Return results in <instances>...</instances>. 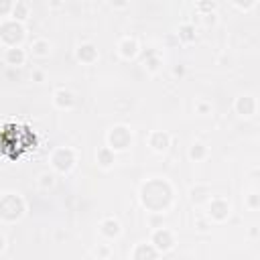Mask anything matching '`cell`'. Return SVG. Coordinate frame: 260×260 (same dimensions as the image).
<instances>
[{
	"label": "cell",
	"mask_w": 260,
	"mask_h": 260,
	"mask_svg": "<svg viewBox=\"0 0 260 260\" xmlns=\"http://www.w3.org/2000/svg\"><path fill=\"white\" fill-rule=\"evenodd\" d=\"M138 199L146 213H167L175 203V187L165 177H150L140 185Z\"/></svg>",
	"instance_id": "cell-1"
},
{
	"label": "cell",
	"mask_w": 260,
	"mask_h": 260,
	"mask_svg": "<svg viewBox=\"0 0 260 260\" xmlns=\"http://www.w3.org/2000/svg\"><path fill=\"white\" fill-rule=\"evenodd\" d=\"M26 215V199L20 193L4 191L0 193V221L16 223Z\"/></svg>",
	"instance_id": "cell-2"
},
{
	"label": "cell",
	"mask_w": 260,
	"mask_h": 260,
	"mask_svg": "<svg viewBox=\"0 0 260 260\" xmlns=\"http://www.w3.org/2000/svg\"><path fill=\"white\" fill-rule=\"evenodd\" d=\"M77 150L73 146H57L49 154V167L57 175H69L77 165Z\"/></svg>",
	"instance_id": "cell-3"
},
{
	"label": "cell",
	"mask_w": 260,
	"mask_h": 260,
	"mask_svg": "<svg viewBox=\"0 0 260 260\" xmlns=\"http://www.w3.org/2000/svg\"><path fill=\"white\" fill-rule=\"evenodd\" d=\"M26 39V26L24 22H18L14 18H2L0 20V45L2 47H18Z\"/></svg>",
	"instance_id": "cell-4"
},
{
	"label": "cell",
	"mask_w": 260,
	"mask_h": 260,
	"mask_svg": "<svg viewBox=\"0 0 260 260\" xmlns=\"http://www.w3.org/2000/svg\"><path fill=\"white\" fill-rule=\"evenodd\" d=\"M134 142V134L130 130V126L126 124H116L106 132V144L118 154V152H126Z\"/></svg>",
	"instance_id": "cell-5"
},
{
	"label": "cell",
	"mask_w": 260,
	"mask_h": 260,
	"mask_svg": "<svg viewBox=\"0 0 260 260\" xmlns=\"http://www.w3.org/2000/svg\"><path fill=\"white\" fill-rule=\"evenodd\" d=\"M205 215L211 219V223H223L232 215V203L228 197L211 195L205 203Z\"/></svg>",
	"instance_id": "cell-6"
},
{
	"label": "cell",
	"mask_w": 260,
	"mask_h": 260,
	"mask_svg": "<svg viewBox=\"0 0 260 260\" xmlns=\"http://www.w3.org/2000/svg\"><path fill=\"white\" fill-rule=\"evenodd\" d=\"M148 242L160 252V254H167L171 252L175 246H177V238H175V232L169 230L167 225H158V228H152L150 230V238Z\"/></svg>",
	"instance_id": "cell-7"
},
{
	"label": "cell",
	"mask_w": 260,
	"mask_h": 260,
	"mask_svg": "<svg viewBox=\"0 0 260 260\" xmlns=\"http://www.w3.org/2000/svg\"><path fill=\"white\" fill-rule=\"evenodd\" d=\"M234 112L248 120V118H254L256 112H258V100L254 93H240L236 100H234Z\"/></svg>",
	"instance_id": "cell-8"
},
{
	"label": "cell",
	"mask_w": 260,
	"mask_h": 260,
	"mask_svg": "<svg viewBox=\"0 0 260 260\" xmlns=\"http://www.w3.org/2000/svg\"><path fill=\"white\" fill-rule=\"evenodd\" d=\"M116 53H118V57L124 59V61L136 59L138 53H140V43H138V39L132 37V35L120 37V41H118V45H116Z\"/></svg>",
	"instance_id": "cell-9"
},
{
	"label": "cell",
	"mask_w": 260,
	"mask_h": 260,
	"mask_svg": "<svg viewBox=\"0 0 260 260\" xmlns=\"http://www.w3.org/2000/svg\"><path fill=\"white\" fill-rule=\"evenodd\" d=\"M171 142H173V136L167 130H150L146 136V144L156 154H165L171 148Z\"/></svg>",
	"instance_id": "cell-10"
},
{
	"label": "cell",
	"mask_w": 260,
	"mask_h": 260,
	"mask_svg": "<svg viewBox=\"0 0 260 260\" xmlns=\"http://www.w3.org/2000/svg\"><path fill=\"white\" fill-rule=\"evenodd\" d=\"M98 232H100V236H102L104 240L112 242V240H118V238L122 236V223H120L118 217H114V215H106V217L100 221Z\"/></svg>",
	"instance_id": "cell-11"
},
{
	"label": "cell",
	"mask_w": 260,
	"mask_h": 260,
	"mask_svg": "<svg viewBox=\"0 0 260 260\" xmlns=\"http://www.w3.org/2000/svg\"><path fill=\"white\" fill-rule=\"evenodd\" d=\"M75 59L81 63V65H93L98 59H100V51H98V45L91 43V41H83L75 47Z\"/></svg>",
	"instance_id": "cell-12"
},
{
	"label": "cell",
	"mask_w": 260,
	"mask_h": 260,
	"mask_svg": "<svg viewBox=\"0 0 260 260\" xmlns=\"http://www.w3.org/2000/svg\"><path fill=\"white\" fill-rule=\"evenodd\" d=\"M51 102H53V106H55L57 110L69 112V110L75 108V102H77V100H75V93H73L71 89H67V87H57V89L53 91Z\"/></svg>",
	"instance_id": "cell-13"
},
{
	"label": "cell",
	"mask_w": 260,
	"mask_h": 260,
	"mask_svg": "<svg viewBox=\"0 0 260 260\" xmlns=\"http://www.w3.org/2000/svg\"><path fill=\"white\" fill-rule=\"evenodd\" d=\"M28 59V51L22 49L20 45L18 47H4V53H2V61L8 65V67H22Z\"/></svg>",
	"instance_id": "cell-14"
},
{
	"label": "cell",
	"mask_w": 260,
	"mask_h": 260,
	"mask_svg": "<svg viewBox=\"0 0 260 260\" xmlns=\"http://www.w3.org/2000/svg\"><path fill=\"white\" fill-rule=\"evenodd\" d=\"M53 53V43L45 37H37L28 47V57L32 59H47Z\"/></svg>",
	"instance_id": "cell-15"
},
{
	"label": "cell",
	"mask_w": 260,
	"mask_h": 260,
	"mask_svg": "<svg viewBox=\"0 0 260 260\" xmlns=\"http://www.w3.org/2000/svg\"><path fill=\"white\" fill-rule=\"evenodd\" d=\"M158 256H162L150 242H138L132 250H130V258L132 260H154V258H158Z\"/></svg>",
	"instance_id": "cell-16"
},
{
	"label": "cell",
	"mask_w": 260,
	"mask_h": 260,
	"mask_svg": "<svg viewBox=\"0 0 260 260\" xmlns=\"http://www.w3.org/2000/svg\"><path fill=\"white\" fill-rule=\"evenodd\" d=\"M211 195H213V193H211V187L205 185V183H195V185H191V189H189V201H191L193 205H197V207L205 205Z\"/></svg>",
	"instance_id": "cell-17"
},
{
	"label": "cell",
	"mask_w": 260,
	"mask_h": 260,
	"mask_svg": "<svg viewBox=\"0 0 260 260\" xmlns=\"http://www.w3.org/2000/svg\"><path fill=\"white\" fill-rule=\"evenodd\" d=\"M95 165H98L102 171L114 169V165H116V152H114L108 144L100 146V148L95 150Z\"/></svg>",
	"instance_id": "cell-18"
},
{
	"label": "cell",
	"mask_w": 260,
	"mask_h": 260,
	"mask_svg": "<svg viewBox=\"0 0 260 260\" xmlns=\"http://www.w3.org/2000/svg\"><path fill=\"white\" fill-rule=\"evenodd\" d=\"M209 152L211 150H209V146L203 140H193L189 144V148H187V156H189L191 162H203L209 156Z\"/></svg>",
	"instance_id": "cell-19"
},
{
	"label": "cell",
	"mask_w": 260,
	"mask_h": 260,
	"mask_svg": "<svg viewBox=\"0 0 260 260\" xmlns=\"http://www.w3.org/2000/svg\"><path fill=\"white\" fill-rule=\"evenodd\" d=\"M142 69L148 73V75H156L160 69H162V57L158 51H148L146 57L142 59Z\"/></svg>",
	"instance_id": "cell-20"
},
{
	"label": "cell",
	"mask_w": 260,
	"mask_h": 260,
	"mask_svg": "<svg viewBox=\"0 0 260 260\" xmlns=\"http://www.w3.org/2000/svg\"><path fill=\"white\" fill-rule=\"evenodd\" d=\"M175 35H177L181 45H191V43L197 41V28H195L193 22H181Z\"/></svg>",
	"instance_id": "cell-21"
},
{
	"label": "cell",
	"mask_w": 260,
	"mask_h": 260,
	"mask_svg": "<svg viewBox=\"0 0 260 260\" xmlns=\"http://www.w3.org/2000/svg\"><path fill=\"white\" fill-rule=\"evenodd\" d=\"M28 16H30V4H28L26 0H14L10 18H14V20H18V22H26Z\"/></svg>",
	"instance_id": "cell-22"
},
{
	"label": "cell",
	"mask_w": 260,
	"mask_h": 260,
	"mask_svg": "<svg viewBox=\"0 0 260 260\" xmlns=\"http://www.w3.org/2000/svg\"><path fill=\"white\" fill-rule=\"evenodd\" d=\"M55 185H57V173L55 171H43V173H39L37 187L41 191H51V189H55Z\"/></svg>",
	"instance_id": "cell-23"
},
{
	"label": "cell",
	"mask_w": 260,
	"mask_h": 260,
	"mask_svg": "<svg viewBox=\"0 0 260 260\" xmlns=\"http://www.w3.org/2000/svg\"><path fill=\"white\" fill-rule=\"evenodd\" d=\"M244 207L248 211H258L260 209V193L256 189H252L250 193L244 195Z\"/></svg>",
	"instance_id": "cell-24"
},
{
	"label": "cell",
	"mask_w": 260,
	"mask_h": 260,
	"mask_svg": "<svg viewBox=\"0 0 260 260\" xmlns=\"http://www.w3.org/2000/svg\"><path fill=\"white\" fill-rule=\"evenodd\" d=\"M193 228L197 230V232H207L209 228H211V219L205 215V213H195L193 215Z\"/></svg>",
	"instance_id": "cell-25"
},
{
	"label": "cell",
	"mask_w": 260,
	"mask_h": 260,
	"mask_svg": "<svg viewBox=\"0 0 260 260\" xmlns=\"http://www.w3.org/2000/svg\"><path fill=\"white\" fill-rule=\"evenodd\" d=\"M91 256L98 258V260H108L112 256V246L110 244H98L93 250H91Z\"/></svg>",
	"instance_id": "cell-26"
},
{
	"label": "cell",
	"mask_w": 260,
	"mask_h": 260,
	"mask_svg": "<svg viewBox=\"0 0 260 260\" xmlns=\"http://www.w3.org/2000/svg\"><path fill=\"white\" fill-rule=\"evenodd\" d=\"M193 108H195V114L197 116H209L213 112V106L207 100H195V106Z\"/></svg>",
	"instance_id": "cell-27"
},
{
	"label": "cell",
	"mask_w": 260,
	"mask_h": 260,
	"mask_svg": "<svg viewBox=\"0 0 260 260\" xmlns=\"http://www.w3.org/2000/svg\"><path fill=\"white\" fill-rule=\"evenodd\" d=\"M215 8H217V2H215V0H197V4H195V10H197L199 14L215 12Z\"/></svg>",
	"instance_id": "cell-28"
},
{
	"label": "cell",
	"mask_w": 260,
	"mask_h": 260,
	"mask_svg": "<svg viewBox=\"0 0 260 260\" xmlns=\"http://www.w3.org/2000/svg\"><path fill=\"white\" fill-rule=\"evenodd\" d=\"M238 10H242V12H250L252 8H256V2L258 0H230Z\"/></svg>",
	"instance_id": "cell-29"
},
{
	"label": "cell",
	"mask_w": 260,
	"mask_h": 260,
	"mask_svg": "<svg viewBox=\"0 0 260 260\" xmlns=\"http://www.w3.org/2000/svg\"><path fill=\"white\" fill-rule=\"evenodd\" d=\"M165 225V213H148V228H158Z\"/></svg>",
	"instance_id": "cell-30"
},
{
	"label": "cell",
	"mask_w": 260,
	"mask_h": 260,
	"mask_svg": "<svg viewBox=\"0 0 260 260\" xmlns=\"http://www.w3.org/2000/svg\"><path fill=\"white\" fill-rule=\"evenodd\" d=\"M14 0H0V18H10Z\"/></svg>",
	"instance_id": "cell-31"
},
{
	"label": "cell",
	"mask_w": 260,
	"mask_h": 260,
	"mask_svg": "<svg viewBox=\"0 0 260 260\" xmlns=\"http://www.w3.org/2000/svg\"><path fill=\"white\" fill-rule=\"evenodd\" d=\"M108 4L114 8V10H126L130 6V0H108Z\"/></svg>",
	"instance_id": "cell-32"
},
{
	"label": "cell",
	"mask_w": 260,
	"mask_h": 260,
	"mask_svg": "<svg viewBox=\"0 0 260 260\" xmlns=\"http://www.w3.org/2000/svg\"><path fill=\"white\" fill-rule=\"evenodd\" d=\"M201 20L205 26H213L217 22V14L215 12H207V14H201Z\"/></svg>",
	"instance_id": "cell-33"
},
{
	"label": "cell",
	"mask_w": 260,
	"mask_h": 260,
	"mask_svg": "<svg viewBox=\"0 0 260 260\" xmlns=\"http://www.w3.org/2000/svg\"><path fill=\"white\" fill-rule=\"evenodd\" d=\"M30 79H32L35 83H43V81L47 79V73H45L43 69H32V73H30Z\"/></svg>",
	"instance_id": "cell-34"
},
{
	"label": "cell",
	"mask_w": 260,
	"mask_h": 260,
	"mask_svg": "<svg viewBox=\"0 0 260 260\" xmlns=\"http://www.w3.org/2000/svg\"><path fill=\"white\" fill-rule=\"evenodd\" d=\"M185 73H187V67L183 65V63H177L175 67H173V77H185Z\"/></svg>",
	"instance_id": "cell-35"
},
{
	"label": "cell",
	"mask_w": 260,
	"mask_h": 260,
	"mask_svg": "<svg viewBox=\"0 0 260 260\" xmlns=\"http://www.w3.org/2000/svg\"><path fill=\"white\" fill-rule=\"evenodd\" d=\"M63 4H65V0H47V6L51 10H59V8H63Z\"/></svg>",
	"instance_id": "cell-36"
},
{
	"label": "cell",
	"mask_w": 260,
	"mask_h": 260,
	"mask_svg": "<svg viewBox=\"0 0 260 260\" xmlns=\"http://www.w3.org/2000/svg\"><path fill=\"white\" fill-rule=\"evenodd\" d=\"M232 63V59L228 57V55H221V57H217V65H221V67H228Z\"/></svg>",
	"instance_id": "cell-37"
},
{
	"label": "cell",
	"mask_w": 260,
	"mask_h": 260,
	"mask_svg": "<svg viewBox=\"0 0 260 260\" xmlns=\"http://www.w3.org/2000/svg\"><path fill=\"white\" fill-rule=\"evenodd\" d=\"M4 250H6V236L0 232V256L4 254Z\"/></svg>",
	"instance_id": "cell-38"
},
{
	"label": "cell",
	"mask_w": 260,
	"mask_h": 260,
	"mask_svg": "<svg viewBox=\"0 0 260 260\" xmlns=\"http://www.w3.org/2000/svg\"><path fill=\"white\" fill-rule=\"evenodd\" d=\"M248 234H250V238H258V228H256V225H252V228L248 230Z\"/></svg>",
	"instance_id": "cell-39"
}]
</instances>
